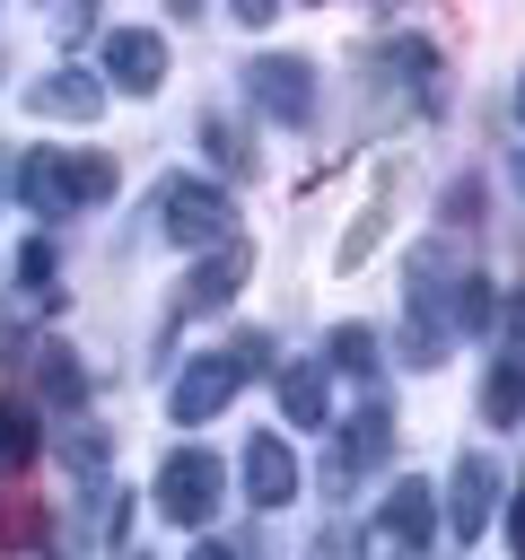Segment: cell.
<instances>
[{
  "mask_svg": "<svg viewBox=\"0 0 525 560\" xmlns=\"http://www.w3.org/2000/svg\"><path fill=\"white\" fill-rule=\"evenodd\" d=\"M70 464H79V472H88V464H105V438H96V429H79V438H70Z\"/></svg>",
  "mask_w": 525,
  "mask_h": 560,
  "instance_id": "cell-23",
  "label": "cell"
},
{
  "mask_svg": "<svg viewBox=\"0 0 525 560\" xmlns=\"http://www.w3.org/2000/svg\"><path fill=\"white\" fill-rule=\"evenodd\" d=\"M26 114L35 122H96L105 114V79L96 70H44V79H26Z\"/></svg>",
  "mask_w": 525,
  "mask_h": 560,
  "instance_id": "cell-8",
  "label": "cell"
},
{
  "mask_svg": "<svg viewBox=\"0 0 525 560\" xmlns=\"http://www.w3.org/2000/svg\"><path fill=\"white\" fill-rule=\"evenodd\" d=\"M245 499H254V508H289V499H298V455H289V438H245Z\"/></svg>",
  "mask_w": 525,
  "mask_h": 560,
  "instance_id": "cell-11",
  "label": "cell"
},
{
  "mask_svg": "<svg viewBox=\"0 0 525 560\" xmlns=\"http://www.w3.org/2000/svg\"><path fill=\"white\" fill-rule=\"evenodd\" d=\"M508 551L525 560V481H516V508H508Z\"/></svg>",
  "mask_w": 525,
  "mask_h": 560,
  "instance_id": "cell-25",
  "label": "cell"
},
{
  "mask_svg": "<svg viewBox=\"0 0 525 560\" xmlns=\"http://www.w3.org/2000/svg\"><path fill=\"white\" fill-rule=\"evenodd\" d=\"M490 499H499V464H490V455H464V464H455V490H446V534L472 542V534L490 525Z\"/></svg>",
  "mask_w": 525,
  "mask_h": 560,
  "instance_id": "cell-10",
  "label": "cell"
},
{
  "mask_svg": "<svg viewBox=\"0 0 525 560\" xmlns=\"http://www.w3.org/2000/svg\"><path fill=\"white\" fill-rule=\"evenodd\" d=\"M262 350H271L262 332H236L228 350H210V359H192V368L175 376V402H166V411H175V420H219V411H228V394L262 376Z\"/></svg>",
  "mask_w": 525,
  "mask_h": 560,
  "instance_id": "cell-1",
  "label": "cell"
},
{
  "mask_svg": "<svg viewBox=\"0 0 525 560\" xmlns=\"http://www.w3.org/2000/svg\"><path fill=\"white\" fill-rule=\"evenodd\" d=\"M35 394H44L52 411H79V402H88V368H79L61 341H44V350H35Z\"/></svg>",
  "mask_w": 525,
  "mask_h": 560,
  "instance_id": "cell-13",
  "label": "cell"
},
{
  "mask_svg": "<svg viewBox=\"0 0 525 560\" xmlns=\"http://www.w3.org/2000/svg\"><path fill=\"white\" fill-rule=\"evenodd\" d=\"M280 411H289L298 429H324V420H332V376H324V368H280Z\"/></svg>",
  "mask_w": 525,
  "mask_h": 560,
  "instance_id": "cell-14",
  "label": "cell"
},
{
  "mask_svg": "<svg viewBox=\"0 0 525 560\" xmlns=\"http://www.w3.org/2000/svg\"><path fill=\"white\" fill-rule=\"evenodd\" d=\"M332 368L368 376V368H376V332H368V324H341V332H332Z\"/></svg>",
  "mask_w": 525,
  "mask_h": 560,
  "instance_id": "cell-18",
  "label": "cell"
},
{
  "mask_svg": "<svg viewBox=\"0 0 525 560\" xmlns=\"http://www.w3.org/2000/svg\"><path fill=\"white\" fill-rule=\"evenodd\" d=\"M35 402H0V472H18V464H35Z\"/></svg>",
  "mask_w": 525,
  "mask_h": 560,
  "instance_id": "cell-16",
  "label": "cell"
},
{
  "mask_svg": "<svg viewBox=\"0 0 525 560\" xmlns=\"http://www.w3.org/2000/svg\"><path fill=\"white\" fill-rule=\"evenodd\" d=\"M18 192H26V210H44V219L79 210V158H61V149H26Z\"/></svg>",
  "mask_w": 525,
  "mask_h": 560,
  "instance_id": "cell-9",
  "label": "cell"
},
{
  "mask_svg": "<svg viewBox=\"0 0 525 560\" xmlns=\"http://www.w3.org/2000/svg\"><path fill=\"white\" fill-rule=\"evenodd\" d=\"M455 324H490V280H455Z\"/></svg>",
  "mask_w": 525,
  "mask_h": 560,
  "instance_id": "cell-19",
  "label": "cell"
},
{
  "mask_svg": "<svg viewBox=\"0 0 525 560\" xmlns=\"http://www.w3.org/2000/svg\"><path fill=\"white\" fill-rule=\"evenodd\" d=\"M158 79H166V35H158V26H114V35H105V88L149 96Z\"/></svg>",
  "mask_w": 525,
  "mask_h": 560,
  "instance_id": "cell-7",
  "label": "cell"
},
{
  "mask_svg": "<svg viewBox=\"0 0 525 560\" xmlns=\"http://www.w3.org/2000/svg\"><path fill=\"white\" fill-rule=\"evenodd\" d=\"M114 192V158H79V210Z\"/></svg>",
  "mask_w": 525,
  "mask_h": 560,
  "instance_id": "cell-20",
  "label": "cell"
},
{
  "mask_svg": "<svg viewBox=\"0 0 525 560\" xmlns=\"http://www.w3.org/2000/svg\"><path fill=\"white\" fill-rule=\"evenodd\" d=\"M508 350H516V359H525V298H516V306H508Z\"/></svg>",
  "mask_w": 525,
  "mask_h": 560,
  "instance_id": "cell-26",
  "label": "cell"
},
{
  "mask_svg": "<svg viewBox=\"0 0 525 560\" xmlns=\"http://www.w3.org/2000/svg\"><path fill=\"white\" fill-rule=\"evenodd\" d=\"M481 411H490L499 429H516V420H525V359H499V368L481 376Z\"/></svg>",
  "mask_w": 525,
  "mask_h": 560,
  "instance_id": "cell-15",
  "label": "cell"
},
{
  "mask_svg": "<svg viewBox=\"0 0 525 560\" xmlns=\"http://www.w3.org/2000/svg\"><path fill=\"white\" fill-rule=\"evenodd\" d=\"M245 271H254V254H245V245H210V254H201V271L184 280V306H228V298L245 289Z\"/></svg>",
  "mask_w": 525,
  "mask_h": 560,
  "instance_id": "cell-12",
  "label": "cell"
},
{
  "mask_svg": "<svg viewBox=\"0 0 525 560\" xmlns=\"http://www.w3.org/2000/svg\"><path fill=\"white\" fill-rule=\"evenodd\" d=\"M402 560H420V551H402Z\"/></svg>",
  "mask_w": 525,
  "mask_h": 560,
  "instance_id": "cell-31",
  "label": "cell"
},
{
  "mask_svg": "<svg viewBox=\"0 0 525 560\" xmlns=\"http://www.w3.org/2000/svg\"><path fill=\"white\" fill-rule=\"evenodd\" d=\"M385 446H394V411H385V394H368V402L341 420V446L324 455V481H332V490H350L368 464H385Z\"/></svg>",
  "mask_w": 525,
  "mask_h": 560,
  "instance_id": "cell-5",
  "label": "cell"
},
{
  "mask_svg": "<svg viewBox=\"0 0 525 560\" xmlns=\"http://www.w3.org/2000/svg\"><path fill=\"white\" fill-rule=\"evenodd\" d=\"M516 114H525V88H516Z\"/></svg>",
  "mask_w": 525,
  "mask_h": 560,
  "instance_id": "cell-30",
  "label": "cell"
},
{
  "mask_svg": "<svg viewBox=\"0 0 525 560\" xmlns=\"http://www.w3.org/2000/svg\"><path fill=\"white\" fill-rule=\"evenodd\" d=\"M429 61H438V52H429L420 35H402V44H394V70H402V79H429Z\"/></svg>",
  "mask_w": 525,
  "mask_h": 560,
  "instance_id": "cell-22",
  "label": "cell"
},
{
  "mask_svg": "<svg viewBox=\"0 0 525 560\" xmlns=\"http://www.w3.org/2000/svg\"><path fill=\"white\" fill-rule=\"evenodd\" d=\"M245 96H254L271 122H306V114H315V70L289 61V52H262V61H245Z\"/></svg>",
  "mask_w": 525,
  "mask_h": 560,
  "instance_id": "cell-6",
  "label": "cell"
},
{
  "mask_svg": "<svg viewBox=\"0 0 525 560\" xmlns=\"http://www.w3.org/2000/svg\"><path fill=\"white\" fill-rule=\"evenodd\" d=\"M516 192H525V158H516Z\"/></svg>",
  "mask_w": 525,
  "mask_h": 560,
  "instance_id": "cell-29",
  "label": "cell"
},
{
  "mask_svg": "<svg viewBox=\"0 0 525 560\" xmlns=\"http://www.w3.org/2000/svg\"><path fill=\"white\" fill-rule=\"evenodd\" d=\"M201 9H210V0H166V18H201Z\"/></svg>",
  "mask_w": 525,
  "mask_h": 560,
  "instance_id": "cell-28",
  "label": "cell"
},
{
  "mask_svg": "<svg viewBox=\"0 0 525 560\" xmlns=\"http://www.w3.org/2000/svg\"><path fill=\"white\" fill-rule=\"evenodd\" d=\"M18 280H26V289H44V280H52V245H44V236H35V245H18Z\"/></svg>",
  "mask_w": 525,
  "mask_h": 560,
  "instance_id": "cell-21",
  "label": "cell"
},
{
  "mask_svg": "<svg viewBox=\"0 0 525 560\" xmlns=\"http://www.w3.org/2000/svg\"><path fill=\"white\" fill-rule=\"evenodd\" d=\"M219 481H228V464H219L210 446H175V455L158 464V508H166V525H210V516H219Z\"/></svg>",
  "mask_w": 525,
  "mask_h": 560,
  "instance_id": "cell-3",
  "label": "cell"
},
{
  "mask_svg": "<svg viewBox=\"0 0 525 560\" xmlns=\"http://www.w3.org/2000/svg\"><path fill=\"white\" fill-rule=\"evenodd\" d=\"M438 534V499H429V481H394L385 499H376V534H368V551L376 560H402V551H420Z\"/></svg>",
  "mask_w": 525,
  "mask_h": 560,
  "instance_id": "cell-4",
  "label": "cell"
},
{
  "mask_svg": "<svg viewBox=\"0 0 525 560\" xmlns=\"http://www.w3.org/2000/svg\"><path fill=\"white\" fill-rule=\"evenodd\" d=\"M280 18V0H236V26H271Z\"/></svg>",
  "mask_w": 525,
  "mask_h": 560,
  "instance_id": "cell-24",
  "label": "cell"
},
{
  "mask_svg": "<svg viewBox=\"0 0 525 560\" xmlns=\"http://www.w3.org/2000/svg\"><path fill=\"white\" fill-rule=\"evenodd\" d=\"M201 140H210V158H219V166H236V175H254V149L236 140V122H228V114H201Z\"/></svg>",
  "mask_w": 525,
  "mask_h": 560,
  "instance_id": "cell-17",
  "label": "cell"
},
{
  "mask_svg": "<svg viewBox=\"0 0 525 560\" xmlns=\"http://www.w3.org/2000/svg\"><path fill=\"white\" fill-rule=\"evenodd\" d=\"M158 236L166 245H192V254L228 245V192L201 184V175H166L158 184Z\"/></svg>",
  "mask_w": 525,
  "mask_h": 560,
  "instance_id": "cell-2",
  "label": "cell"
},
{
  "mask_svg": "<svg viewBox=\"0 0 525 560\" xmlns=\"http://www.w3.org/2000/svg\"><path fill=\"white\" fill-rule=\"evenodd\" d=\"M184 560H236V551H228V542H192Z\"/></svg>",
  "mask_w": 525,
  "mask_h": 560,
  "instance_id": "cell-27",
  "label": "cell"
}]
</instances>
